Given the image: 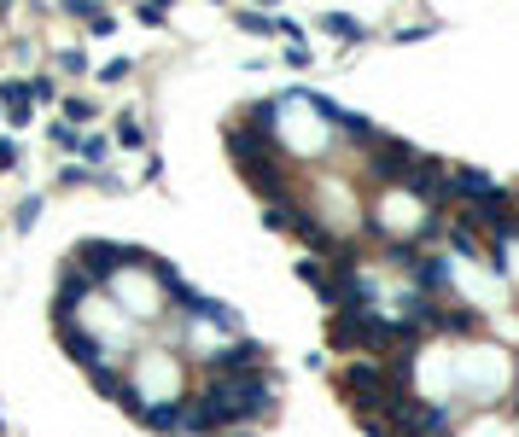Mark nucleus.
Instances as JSON below:
<instances>
[{"mask_svg":"<svg viewBox=\"0 0 519 437\" xmlns=\"http://www.w3.org/2000/svg\"><path fill=\"white\" fill-rule=\"evenodd\" d=\"M117 30V18H111V12H100V6H94V12H88V35H111Z\"/></svg>","mask_w":519,"mask_h":437,"instance_id":"412c9836","label":"nucleus"},{"mask_svg":"<svg viewBox=\"0 0 519 437\" xmlns=\"http://www.w3.org/2000/svg\"><path fill=\"white\" fill-rule=\"evenodd\" d=\"M35 222H41V193H30V199H18V210H12V228H18V234H30Z\"/></svg>","mask_w":519,"mask_h":437,"instance_id":"f3484780","label":"nucleus"},{"mask_svg":"<svg viewBox=\"0 0 519 437\" xmlns=\"http://www.w3.org/2000/svg\"><path fill=\"white\" fill-rule=\"evenodd\" d=\"M12 164H18V140L0 135V169H12Z\"/></svg>","mask_w":519,"mask_h":437,"instance_id":"a878e982","label":"nucleus"},{"mask_svg":"<svg viewBox=\"0 0 519 437\" xmlns=\"http://www.w3.org/2000/svg\"><path fill=\"white\" fill-rule=\"evenodd\" d=\"M234 30H245V35H280V12H234Z\"/></svg>","mask_w":519,"mask_h":437,"instance_id":"dca6fc26","label":"nucleus"},{"mask_svg":"<svg viewBox=\"0 0 519 437\" xmlns=\"http://www.w3.org/2000/svg\"><path fill=\"white\" fill-rule=\"evenodd\" d=\"M129 70H135V65H129V59H111V65H100V82H105V88H111V82H123Z\"/></svg>","mask_w":519,"mask_h":437,"instance_id":"5701e85b","label":"nucleus"},{"mask_svg":"<svg viewBox=\"0 0 519 437\" xmlns=\"http://www.w3.org/2000/svg\"><path fill=\"white\" fill-rule=\"evenodd\" d=\"M222 140H228V158H234L240 169L245 164H263V158H275V135H269L257 117H234Z\"/></svg>","mask_w":519,"mask_h":437,"instance_id":"39448f33","label":"nucleus"},{"mask_svg":"<svg viewBox=\"0 0 519 437\" xmlns=\"http://www.w3.org/2000/svg\"><path fill=\"white\" fill-rule=\"evenodd\" d=\"M59 344H65L70 362H82L88 373H100V368H105V350L94 344V338H82V327H59Z\"/></svg>","mask_w":519,"mask_h":437,"instance_id":"1a4fd4ad","label":"nucleus"},{"mask_svg":"<svg viewBox=\"0 0 519 437\" xmlns=\"http://www.w3.org/2000/svg\"><path fill=\"white\" fill-rule=\"evenodd\" d=\"M47 140H53V146H70V152H76V140H82V129H70L65 117H59V123L47 129Z\"/></svg>","mask_w":519,"mask_h":437,"instance_id":"6ab92c4d","label":"nucleus"},{"mask_svg":"<svg viewBox=\"0 0 519 437\" xmlns=\"http://www.w3.org/2000/svg\"><path fill=\"white\" fill-rule=\"evenodd\" d=\"M76 158H82L88 169H100L105 158H111V135H94V129H88V135L76 140Z\"/></svg>","mask_w":519,"mask_h":437,"instance_id":"2eb2a0df","label":"nucleus"},{"mask_svg":"<svg viewBox=\"0 0 519 437\" xmlns=\"http://www.w3.org/2000/svg\"><path fill=\"white\" fill-rule=\"evenodd\" d=\"M245 373H269V350L257 338H228L205 362V379H245Z\"/></svg>","mask_w":519,"mask_h":437,"instance_id":"20e7f679","label":"nucleus"},{"mask_svg":"<svg viewBox=\"0 0 519 437\" xmlns=\"http://www.w3.org/2000/svg\"><path fill=\"white\" fill-rule=\"evenodd\" d=\"M70 263H76V269L88 274V280H94V286H111V280H117V269H129V263H152V257H146V251H135V245H111V239H82V245H76V251H70Z\"/></svg>","mask_w":519,"mask_h":437,"instance_id":"f03ea898","label":"nucleus"},{"mask_svg":"<svg viewBox=\"0 0 519 437\" xmlns=\"http://www.w3.org/2000/svg\"><path fill=\"white\" fill-rule=\"evenodd\" d=\"M82 65H88V53H82V47H65V53H59V70H65V76H76Z\"/></svg>","mask_w":519,"mask_h":437,"instance_id":"4be33fe9","label":"nucleus"},{"mask_svg":"<svg viewBox=\"0 0 519 437\" xmlns=\"http://www.w3.org/2000/svg\"><path fill=\"white\" fill-rule=\"evenodd\" d=\"M280 59H286V65H292V70H304V65H310V59H315V53H310V41H304V47H286Z\"/></svg>","mask_w":519,"mask_h":437,"instance_id":"b1692460","label":"nucleus"},{"mask_svg":"<svg viewBox=\"0 0 519 437\" xmlns=\"http://www.w3.org/2000/svg\"><path fill=\"white\" fill-rule=\"evenodd\" d=\"M362 158H368V181H380V187H403L420 152L409 146V140H391V135H380L374 146H368V152H362Z\"/></svg>","mask_w":519,"mask_h":437,"instance_id":"7ed1b4c3","label":"nucleus"},{"mask_svg":"<svg viewBox=\"0 0 519 437\" xmlns=\"http://www.w3.org/2000/svg\"><path fill=\"white\" fill-rule=\"evenodd\" d=\"M321 30L339 35V41H350V47H356V41H368V30H362V24H356L350 12H327V18H321Z\"/></svg>","mask_w":519,"mask_h":437,"instance_id":"4468645a","label":"nucleus"},{"mask_svg":"<svg viewBox=\"0 0 519 437\" xmlns=\"http://www.w3.org/2000/svg\"><path fill=\"white\" fill-rule=\"evenodd\" d=\"M0 117H6V111H0Z\"/></svg>","mask_w":519,"mask_h":437,"instance_id":"bb28decb","label":"nucleus"},{"mask_svg":"<svg viewBox=\"0 0 519 437\" xmlns=\"http://www.w3.org/2000/svg\"><path fill=\"white\" fill-rule=\"evenodd\" d=\"M135 18L146 30H164V24H170V6H164V0H146V6H135Z\"/></svg>","mask_w":519,"mask_h":437,"instance_id":"a211bd4d","label":"nucleus"},{"mask_svg":"<svg viewBox=\"0 0 519 437\" xmlns=\"http://www.w3.org/2000/svg\"><path fill=\"white\" fill-rule=\"evenodd\" d=\"M88 292H100V286L76 269V263H65L59 269V292H53V327H76V309H82Z\"/></svg>","mask_w":519,"mask_h":437,"instance_id":"6e6552de","label":"nucleus"},{"mask_svg":"<svg viewBox=\"0 0 519 437\" xmlns=\"http://www.w3.org/2000/svg\"><path fill=\"white\" fill-rule=\"evenodd\" d=\"M438 333L473 338V333H479V315H473V309H467V303H444V321H438Z\"/></svg>","mask_w":519,"mask_h":437,"instance_id":"f8f14e48","label":"nucleus"},{"mask_svg":"<svg viewBox=\"0 0 519 437\" xmlns=\"http://www.w3.org/2000/svg\"><path fill=\"white\" fill-rule=\"evenodd\" d=\"M450 187H455V199H461V210H490V204L508 199V187H502L496 175H485V169H473V164H455Z\"/></svg>","mask_w":519,"mask_h":437,"instance_id":"423d86ee","label":"nucleus"},{"mask_svg":"<svg viewBox=\"0 0 519 437\" xmlns=\"http://www.w3.org/2000/svg\"><path fill=\"white\" fill-rule=\"evenodd\" d=\"M298 274H304L310 286H321V274H327V263H315V257H304V263H298Z\"/></svg>","mask_w":519,"mask_h":437,"instance_id":"393cba45","label":"nucleus"},{"mask_svg":"<svg viewBox=\"0 0 519 437\" xmlns=\"http://www.w3.org/2000/svg\"><path fill=\"white\" fill-rule=\"evenodd\" d=\"M59 111H65L70 129H82V135H88V123L100 117V100H88V94H65V100H59Z\"/></svg>","mask_w":519,"mask_h":437,"instance_id":"9b49d317","label":"nucleus"},{"mask_svg":"<svg viewBox=\"0 0 519 437\" xmlns=\"http://www.w3.org/2000/svg\"><path fill=\"white\" fill-rule=\"evenodd\" d=\"M111 146H123V152H146V123H140L135 111H123V117H117V135H111Z\"/></svg>","mask_w":519,"mask_h":437,"instance_id":"ddd939ff","label":"nucleus"},{"mask_svg":"<svg viewBox=\"0 0 519 437\" xmlns=\"http://www.w3.org/2000/svg\"><path fill=\"white\" fill-rule=\"evenodd\" d=\"M35 100H59V94H53V76H47V70H41V76H30V105Z\"/></svg>","mask_w":519,"mask_h":437,"instance_id":"aec40b11","label":"nucleus"},{"mask_svg":"<svg viewBox=\"0 0 519 437\" xmlns=\"http://www.w3.org/2000/svg\"><path fill=\"white\" fill-rule=\"evenodd\" d=\"M140 420H146L158 437H175V432H181V397H175V403H146Z\"/></svg>","mask_w":519,"mask_h":437,"instance_id":"9d476101","label":"nucleus"},{"mask_svg":"<svg viewBox=\"0 0 519 437\" xmlns=\"http://www.w3.org/2000/svg\"><path fill=\"white\" fill-rule=\"evenodd\" d=\"M409 193H420V199L432 204V210H444V204H455V187H450V164H438V158H426L420 152L415 169H409V181H403Z\"/></svg>","mask_w":519,"mask_h":437,"instance_id":"0eeeda50","label":"nucleus"},{"mask_svg":"<svg viewBox=\"0 0 519 437\" xmlns=\"http://www.w3.org/2000/svg\"><path fill=\"white\" fill-rule=\"evenodd\" d=\"M275 379L280 373H245V379H205V391L216 397L228 426H251L275 408Z\"/></svg>","mask_w":519,"mask_h":437,"instance_id":"f257e3e1","label":"nucleus"}]
</instances>
